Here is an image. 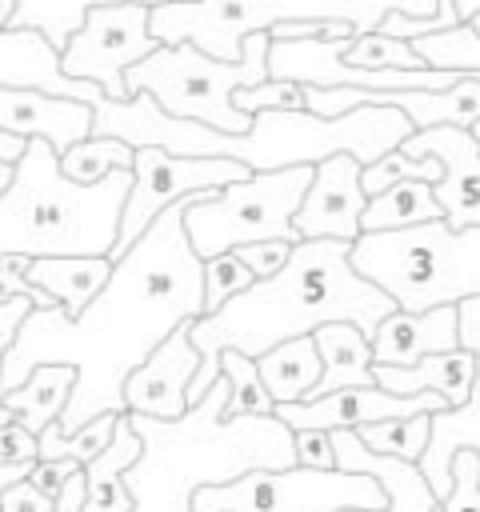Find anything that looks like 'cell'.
<instances>
[{
  "mask_svg": "<svg viewBox=\"0 0 480 512\" xmlns=\"http://www.w3.org/2000/svg\"><path fill=\"white\" fill-rule=\"evenodd\" d=\"M188 196L156 212L132 248L112 260L84 312L68 316L60 304L28 308L4 352L0 388H16L36 364H72L76 384L56 416L60 432H76L100 412H128L124 380L176 324L204 316V260L184 232Z\"/></svg>",
  "mask_w": 480,
  "mask_h": 512,
  "instance_id": "cell-1",
  "label": "cell"
},
{
  "mask_svg": "<svg viewBox=\"0 0 480 512\" xmlns=\"http://www.w3.org/2000/svg\"><path fill=\"white\" fill-rule=\"evenodd\" d=\"M392 308V296L352 268L348 240H296L284 268L252 280L216 312L192 320L188 336L200 352V368L188 380V404H196L220 380L224 348L260 356L280 340L312 336L328 320H352L372 336Z\"/></svg>",
  "mask_w": 480,
  "mask_h": 512,
  "instance_id": "cell-2",
  "label": "cell"
},
{
  "mask_svg": "<svg viewBox=\"0 0 480 512\" xmlns=\"http://www.w3.org/2000/svg\"><path fill=\"white\" fill-rule=\"evenodd\" d=\"M228 380H220L188 404L184 416L160 420L128 412L140 432V456L124 468L132 512H192V496L204 484L236 480L252 468L296 464L292 428L272 416H228Z\"/></svg>",
  "mask_w": 480,
  "mask_h": 512,
  "instance_id": "cell-3",
  "label": "cell"
},
{
  "mask_svg": "<svg viewBox=\"0 0 480 512\" xmlns=\"http://www.w3.org/2000/svg\"><path fill=\"white\" fill-rule=\"evenodd\" d=\"M132 168H112L96 184L60 172V152L32 136L0 192V256H108L120 232Z\"/></svg>",
  "mask_w": 480,
  "mask_h": 512,
  "instance_id": "cell-4",
  "label": "cell"
},
{
  "mask_svg": "<svg viewBox=\"0 0 480 512\" xmlns=\"http://www.w3.org/2000/svg\"><path fill=\"white\" fill-rule=\"evenodd\" d=\"M352 268L404 312L460 304L480 292V224L452 228L444 216L376 228L352 240Z\"/></svg>",
  "mask_w": 480,
  "mask_h": 512,
  "instance_id": "cell-5",
  "label": "cell"
},
{
  "mask_svg": "<svg viewBox=\"0 0 480 512\" xmlns=\"http://www.w3.org/2000/svg\"><path fill=\"white\" fill-rule=\"evenodd\" d=\"M416 124L392 104H360L340 116H320L308 108H264L252 112L248 132H220L216 156L244 160L252 172L320 164L332 152H352L360 164H372L388 148H400Z\"/></svg>",
  "mask_w": 480,
  "mask_h": 512,
  "instance_id": "cell-6",
  "label": "cell"
},
{
  "mask_svg": "<svg viewBox=\"0 0 480 512\" xmlns=\"http://www.w3.org/2000/svg\"><path fill=\"white\" fill-rule=\"evenodd\" d=\"M440 0H160L148 8V32L160 44H196L208 56L240 60L248 32L276 20H348L360 32L380 28L388 12L432 16Z\"/></svg>",
  "mask_w": 480,
  "mask_h": 512,
  "instance_id": "cell-7",
  "label": "cell"
},
{
  "mask_svg": "<svg viewBox=\"0 0 480 512\" xmlns=\"http://www.w3.org/2000/svg\"><path fill=\"white\" fill-rule=\"evenodd\" d=\"M268 44L272 36L248 32L240 44V60H220L200 52L196 44H156L144 60H136L124 80L128 92H148L164 112L204 120L220 132H248L252 112H240L232 104V92L240 84L268 80Z\"/></svg>",
  "mask_w": 480,
  "mask_h": 512,
  "instance_id": "cell-8",
  "label": "cell"
},
{
  "mask_svg": "<svg viewBox=\"0 0 480 512\" xmlns=\"http://www.w3.org/2000/svg\"><path fill=\"white\" fill-rule=\"evenodd\" d=\"M308 180H312V164H292V168L248 172L244 180H232L212 192H192L184 208V232L196 256L204 260L248 240L296 244L300 236L292 212L300 208Z\"/></svg>",
  "mask_w": 480,
  "mask_h": 512,
  "instance_id": "cell-9",
  "label": "cell"
},
{
  "mask_svg": "<svg viewBox=\"0 0 480 512\" xmlns=\"http://www.w3.org/2000/svg\"><path fill=\"white\" fill-rule=\"evenodd\" d=\"M340 508H388V492L368 472L348 468H252L236 480L204 484L192 496V512H340Z\"/></svg>",
  "mask_w": 480,
  "mask_h": 512,
  "instance_id": "cell-10",
  "label": "cell"
},
{
  "mask_svg": "<svg viewBox=\"0 0 480 512\" xmlns=\"http://www.w3.org/2000/svg\"><path fill=\"white\" fill-rule=\"evenodd\" d=\"M252 168L244 160L232 156H176L168 148L156 144H140L136 160H132V188L124 196V212H120V232L112 244V260L124 256L132 248V240L156 220V212H164L172 200L188 196V192H212L224 188L232 180H244Z\"/></svg>",
  "mask_w": 480,
  "mask_h": 512,
  "instance_id": "cell-11",
  "label": "cell"
},
{
  "mask_svg": "<svg viewBox=\"0 0 480 512\" xmlns=\"http://www.w3.org/2000/svg\"><path fill=\"white\" fill-rule=\"evenodd\" d=\"M148 8L140 0H108L92 4L80 20V28L60 48V68L76 80H92L112 100H128L124 72L144 60L160 40L148 32Z\"/></svg>",
  "mask_w": 480,
  "mask_h": 512,
  "instance_id": "cell-12",
  "label": "cell"
},
{
  "mask_svg": "<svg viewBox=\"0 0 480 512\" xmlns=\"http://www.w3.org/2000/svg\"><path fill=\"white\" fill-rule=\"evenodd\" d=\"M332 452H336V468L368 472L384 484L388 508L380 512H480V452L476 448H456L452 492L444 500L432 496L424 472L412 460L372 452L368 444H360L352 428H332ZM340 512H368V508H340Z\"/></svg>",
  "mask_w": 480,
  "mask_h": 512,
  "instance_id": "cell-13",
  "label": "cell"
},
{
  "mask_svg": "<svg viewBox=\"0 0 480 512\" xmlns=\"http://www.w3.org/2000/svg\"><path fill=\"white\" fill-rule=\"evenodd\" d=\"M408 156H436L440 160V180L432 184L440 212L452 228L480 224V140L472 128L460 124H432L416 128L400 144Z\"/></svg>",
  "mask_w": 480,
  "mask_h": 512,
  "instance_id": "cell-14",
  "label": "cell"
},
{
  "mask_svg": "<svg viewBox=\"0 0 480 512\" xmlns=\"http://www.w3.org/2000/svg\"><path fill=\"white\" fill-rule=\"evenodd\" d=\"M368 204V192L360 188V160L352 152H332L328 160L312 164V180L304 188L300 208L292 212L300 240H356L360 236V212Z\"/></svg>",
  "mask_w": 480,
  "mask_h": 512,
  "instance_id": "cell-15",
  "label": "cell"
},
{
  "mask_svg": "<svg viewBox=\"0 0 480 512\" xmlns=\"http://www.w3.org/2000/svg\"><path fill=\"white\" fill-rule=\"evenodd\" d=\"M0 84H24V88H44L56 96H76L96 104L104 96L100 84L92 80H76L60 68V48H52V40L36 28H0ZM24 136H12L0 128V160L16 164L24 152Z\"/></svg>",
  "mask_w": 480,
  "mask_h": 512,
  "instance_id": "cell-16",
  "label": "cell"
},
{
  "mask_svg": "<svg viewBox=\"0 0 480 512\" xmlns=\"http://www.w3.org/2000/svg\"><path fill=\"white\" fill-rule=\"evenodd\" d=\"M188 332H192V320L176 324L168 332V340H160L148 352V360L124 380L128 412H144V416H160V420H176L188 412V380L200 368V352Z\"/></svg>",
  "mask_w": 480,
  "mask_h": 512,
  "instance_id": "cell-17",
  "label": "cell"
},
{
  "mask_svg": "<svg viewBox=\"0 0 480 512\" xmlns=\"http://www.w3.org/2000/svg\"><path fill=\"white\" fill-rule=\"evenodd\" d=\"M0 128L12 136H44L56 152L92 136V104L76 96H56L44 88L0 84Z\"/></svg>",
  "mask_w": 480,
  "mask_h": 512,
  "instance_id": "cell-18",
  "label": "cell"
},
{
  "mask_svg": "<svg viewBox=\"0 0 480 512\" xmlns=\"http://www.w3.org/2000/svg\"><path fill=\"white\" fill-rule=\"evenodd\" d=\"M452 348H460L456 304H440L424 312L392 308L372 332V364H416L428 352H452Z\"/></svg>",
  "mask_w": 480,
  "mask_h": 512,
  "instance_id": "cell-19",
  "label": "cell"
},
{
  "mask_svg": "<svg viewBox=\"0 0 480 512\" xmlns=\"http://www.w3.org/2000/svg\"><path fill=\"white\" fill-rule=\"evenodd\" d=\"M372 376L380 388L412 396V392H440L448 408H460L472 396L476 380V356L468 348L452 352H428L416 364H372Z\"/></svg>",
  "mask_w": 480,
  "mask_h": 512,
  "instance_id": "cell-20",
  "label": "cell"
},
{
  "mask_svg": "<svg viewBox=\"0 0 480 512\" xmlns=\"http://www.w3.org/2000/svg\"><path fill=\"white\" fill-rule=\"evenodd\" d=\"M316 352H320V376L308 388L304 400L340 392V388H360V384H376L372 376V336L360 332L352 320H328L312 332Z\"/></svg>",
  "mask_w": 480,
  "mask_h": 512,
  "instance_id": "cell-21",
  "label": "cell"
},
{
  "mask_svg": "<svg viewBox=\"0 0 480 512\" xmlns=\"http://www.w3.org/2000/svg\"><path fill=\"white\" fill-rule=\"evenodd\" d=\"M140 456V432L132 416L120 412L112 440L84 464V504L80 512H132V492L124 484V468Z\"/></svg>",
  "mask_w": 480,
  "mask_h": 512,
  "instance_id": "cell-22",
  "label": "cell"
},
{
  "mask_svg": "<svg viewBox=\"0 0 480 512\" xmlns=\"http://www.w3.org/2000/svg\"><path fill=\"white\" fill-rule=\"evenodd\" d=\"M112 272V256H32L28 280L44 288L68 316L84 312V304L104 288Z\"/></svg>",
  "mask_w": 480,
  "mask_h": 512,
  "instance_id": "cell-23",
  "label": "cell"
},
{
  "mask_svg": "<svg viewBox=\"0 0 480 512\" xmlns=\"http://www.w3.org/2000/svg\"><path fill=\"white\" fill-rule=\"evenodd\" d=\"M72 384H76L72 364H36L16 388H0V400L28 432H40L64 412Z\"/></svg>",
  "mask_w": 480,
  "mask_h": 512,
  "instance_id": "cell-24",
  "label": "cell"
},
{
  "mask_svg": "<svg viewBox=\"0 0 480 512\" xmlns=\"http://www.w3.org/2000/svg\"><path fill=\"white\" fill-rule=\"evenodd\" d=\"M256 368H260V380H264L272 404L304 400L308 388H312L316 376H320V352H316V340H312V336L280 340V344H272L268 352L256 356Z\"/></svg>",
  "mask_w": 480,
  "mask_h": 512,
  "instance_id": "cell-25",
  "label": "cell"
},
{
  "mask_svg": "<svg viewBox=\"0 0 480 512\" xmlns=\"http://www.w3.org/2000/svg\"><path fill=\"white\" fill-rule=\"evenodd\" d=\"M432 216H444L432 184L428 180H396V184L368 196V204L360 212V232L404 228V224H420V220H432Z\"/></svg>",
  "mask_w": 480,
  "mask_h": 512,
  "instance_id": "cell-26",
  "label": "cell"
},
{
  "mask_svg": "<svg viewBox=\"0 0 480 512\" xmlns=\"http://www.w3.org/2000/svg\"><path fill=\"white\" fill-rule=\"evenodd\" d=\"M92 4H108V0H16L8 28H36L52 40V48H64ZM140 4H160V0H140Z\"/></svg>",
  "mask_w": 480,
  "mask_h": 512,
  "instance_id": "cell-27",
  "label": "cell"
},
{
  "mask_svg": "<svg viewBox=\"0 0 480 512\" xmlns=\"http://www.w3.org/2000/svg\"><path fill=\"white\" fill-rule=\"evenodd\" d=\"M116 416H120V412H100V416H92L88 424H80L76 432H60L56 420L44 424V428L36 432V460H60V456H68V460H76V464H88V460L112 440Z\"/></svg>",
  "mask_w": 480,
  "mask_h": 512,
  "instance_id": "cell-28",
  "label": "cell"
},
{
  "mask_svg": "<svg viewBox=\"0 0 480 512\" xmlns=\"http://www.w3.org/2000/svg\"><path fill=\"white\" fill-rule=\"evenodd\" d=\"M132 160H136L132 144H124L116 136H84L60 152V172L80 184H96L112 168H132Z\"/></svg>",
  "mask_w": 480,
  "mask_h": 512,
  "instance_id": "cell-29",
  "label": "cell"
},
{
  "mask_svg": "<svg viewBox=\"0 0 480 512\" xmlns=\"http://www.w3.org/2000/svg\"><path fill=\"white\" fill-rule=\"evenodd\" d=\"M360 436V444H368L372 452L384 456H400V460H420L428 432H432V412H412V416H388V420H372L352 428Z\"/></svg>",
  "mask_w": 480,
  "mask_h": 512,
  "instance_id": "cell-30",
  "label": "cell"
},
{
  "mask_svg": "<svg viewBox=\"0 0 480 512\" xmlns=\"http://www.w3.org/2000/svg\"><path fill=\"white\" fill-rule=\"evenodd\" d=\"M220 372L228 380V400H224V412L228 416H272V396L260 380V368H256V356H244L236 348H224L220 352Z\"/></svg>",
  "mask_w": 480,
  "mask_h": 512,
  "instance_id": "cell-31",
  "label": "cell"
},
{
  "mask_svg": "<svg viewBox=\"0 0 480 512\" xmlns=\"http://www.w3.org/2000/svg\"><path fill=\"white\" fill-rule=\"evenodd\" d=\"M412 48L420 52V60L428 68H448V72H480V32L460 20L452 28L440 32H424L412 40Z\"/></svg>",
  "mask_w": 480,
  "mask_h": 512,
  "instance_id": "cell-32",
  "label": "cell"
},
{
  "mask_svg": "<svg viewBox=\"0 0 480 512\" xmlns=\"http://www.w3.org/2000/svg\"><path fill=\"white\" fill-rule=\"evenodd\" d=\"M340 56H344L348 64H356V68H424V60H420V52L412 48V40L388 36V32H380V28L352 36Z\"/></svg>",
  "mask_w": 480,
  "mask_h": 512,
  "instance_id": "cell-33",
  "label": "cell"
},
{
  "mask_svg": "<svg viewBox=\"0 0 480 512\" xmlns=\"http://www.w3.org/2000/svg\"><path fill=\"white\" fill-rule=\"evenodd\" d=\"M440 160L436 156H408L404 148H388L384 156H376L372 164H360V188L372 196L396 180H428L436 184L440 180Z\"/></svg>",
  "mask_w": 480,
  "mask_h": 512,
  "instance_id": "cell-34",
  "label": "cell"
},
{
  "mask_svg": "<svg viewBox=\"0 0 480 512\" xmlns=\"http://www.w3.org/2000/svg\"><path fill=\"white\" fill-rule=\"evenodd\" d=\"M252 280H256V272L232 248L216 252V256H204V312H216L224 300L244 292Z\"/></svg>",
  "mask_w": 480,
  "mask_h": 512,
  "instance_id": "cell-35",
  "label": "cell"
},
{
  "mask_svg": "<svg viewBox=\"0 0 480 512\" xmlns=\"http://www.w3.org/2000/svg\"><path fill=\"white\" fill-rule=\"evenodd\" d=\"M232 104L240 112H264V108H304V84L268 76L260 84H240L232 92Z\"/></svg>",
  "mask_w": 480,
  "mask_h": 512,
  "instance_id": "cell-36",
  "label": "cell"
},
{
  "mask_svg": "<svg viewBox=\"0 0 480 512\" xmlns=\"http://www.w3.org/2000/svg\"><path fill=\"white\" fill-rule=\"evenodd\" d=\"M292 448H296V464L304 468H336L328 428H292Z\"/></svg>",
  "mask_w": 480,
  "mask_h": 512,
  "instance_id": "cell-37",
  "label": "cell"
},
{
  "mask_svg": "<svg viewBox=\"0 0 480 512\" xmlns=\"http://www.w3.org/2000/svg\"><path fill=\"white\" fill-rule=\"evenodd\" d=\"M232 252H236V256L256 272V280H260V276H272L276 268H284L292 244H288V240H248V244H236Z\"/></svg>",
  "mask_w": 480,
  "mask_h": 512,
  "instance_id": "cell-38",
  "label": "cell"
},
{
  "mask_svg": "<svg viewBox=\"0 0 480 512\" xmlns=\"http://www.w3.org/2000/svg\"><path fill=\"white\" fill-rule=\"evenodd\" d=\"M0 512H56V496H48L28 476H20L0 492Z\"/></svg>",
  "mask_w": 480,
  "mask_h": 512,
  "instance_id": "cell-39",
  "label": "cell"
},
{
  "mask_svg": "<svg viewBox=\"0 0 480 512\" xmlns=\"http://www.w3.org/2000/svg\"><path fill=\"white\" fill-rule=\"evenodd\" d=\"M28 308H32V300H28V296L0 292V364H4V352H8V344H12L16 328H20V320L28 316ZM8 420H16V416H12V412L4 408V400H0V428H4Z\"/></svg>",
  "mask_w": 480,
  "mask_h": 512,
  "instance_id": "cell-40",
  "label": "cell"
},
{
  "mask_svg": "<svg viewBox=\"0 0 480 512\" xmlns=\"http://www.w3.org/2000/svg\"><path fill=\"white\" fill-rule=\"evenodd\" d=\"M16 460H36V432H28L20 420H8L0 428V464Z\"/></svg>",
  "mask_w": 480,
  "mask_h": 512,
  "instance_id": "cell-41",
  "label": "cell"
},
{
  "mask_svg": "<svg viewBox=\"0 0 480 512\" xmlns=\"http://www.w3.org/2000/svg\"><path fill=\"white\" fill-rule=\"evenodd\" d=\"M76 468H80V464H76V460H68V456H60V460H32L28 480H32L36 488H44L48 496H56V492H60V484H64Z\"/></svg>",
  "mask_w": 480,
  "mask_h": 512,
  "instance_id": "cell-42",
  "label": "cell"
},
{
  "mask_svg": "<svg viewBox=\"0 0 480 512\" xmlns=\"http://www.w3.org/2000/svg\"><path fill=\"white\" fill-rule=\"evenodd\" d=\"M28 468H32V460H16V464H0V492L12 484V480H20V476H28Z\"/></svg>",
  "mask_w": 480,
  "mask_h": 512,
  "instance_id": "cell-43",
  "label": "cell"
},
{
  "mask_svg": "<svg viewBox=\"0 0 480 512\" xmlns=\"http://www.w3.org/2000/svg\"><path fill=\"white\" fill-rule=\"evenodd\" d=\"M452 4H456V16L460 20H472L480 12V0H452Z\"/></svg>",
  "mask_w": 480,
  "mask_h": 512,
  "instance_id": "cell-44",
  "label": "cell"
},
{
  "mask_svg": "<svg viewBox=\"0 0 480 512\" xmlns=\"http://www.w3.org/2000/svg\"><path fill=\"white\" fill-rule=\"evenodd\" d=\"M12 12H16V0H0V28H8Z\"/></svg>",
  "mask_w": 480,
  "mask_h": 512,
  "instance_id": "cell-45",
  "label": "cell"
},
{
  "mask_svg": "<svg viewBox=\"0 0 480 512\" xmlns=\"http://www.w3.org/2000/svg\"><path fill=\"white\" fill-rule=\"evenodd\" d=\"M12 180V164L8 160H0V192H4V184Z\"/></svg>",
  "mask_w": 480,
  "mask_h": 512,
  "instance_id": "cell-46",
  "label": "cell"
},
{
  "mask_svg": "<svg viewBox=\"0 0 480 512\" xmlns=\"http://www.w3.org/2000/svg\"><path fill=\"white\" fill-rule=\"evenodd\" d=\"M468 24H472V28H476V32H480V12H476V16H472V20H468Z\"/></svg>",
  "mask_w": 480,
  "mask_h": 512,
  "instance_id": "cell-47",
  "label": "cell"
},
{
  "mask_svg": "<svg viewBox=\"0 0 480 512\" xmlns=\"http://www.w3.org/2000/svg\"><path fill=\"white\" fill-rule=\"evenodd\" d=\"M472 136H476V140H480V120H476V124H472Z\"/></svg>",
  "mask_w": 480,
  "mask_h": 512,
  "instance_id": "cell-48",
  "label": "cell"
}]
</instances>
